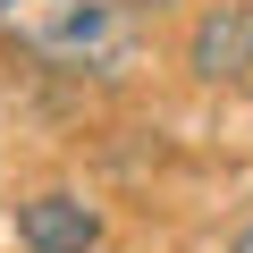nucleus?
Here are the masks:
<instances>
[{
    "mask_svg": "<svg viewBox=\"0 0 253 253\" xmlns=\"http://www.w3.org/2000/svg\"><path fill=\"white\" fill-rule=\"evenodd\" d=\"M0 34L59 76H126L135 68L126 0H0Z\"/></svg>",
    "mask_w": 253,
    "mask_h": 253,
    "instance_id": "nucleus-1",
    "label": "nucleus"
},
{
    "mask_svg": "<svg viewBox=\"0 0 253 253\" xmlns=\"http://www.w3.org/2000/svg\"><path fill=\"white\" fill-rule=\"evenodd\" d=\"M186 68H194L203 84H236V76L253 68V9H245V0H219V9L194 17V34H186Z\"/></svg>",
    "mask_w": 253,
    "mask_h": 253,
    "instance_id": "nucleus-2",
    "label": "nucleus"
},
{
    "mask_svg": "<svg viewBox=\"0 0 253 253\" xmlns=\"http://www.w3.org/2000/svg\"><path fill=\"white\" fill-rule=\"evenodd\" d=\"M17 245L26 253H93L101 211L84 194H34V203H17Z\"/></svg>",
    "mask_w": 253,
    "mask_h": 253,
    "instance_id": "nucleus-3",
    "label": "nucleus"
},
{
    "mask_svg": "<svg viewBox=\"0 0 253 253\" xmlns=\"http://www.w3.org/2000/svg\"><path fill=\"white\" fill-rule=\"evenodd\" d=\"M228 253H253V228H236V245H228Z\"/></svg>",
    "mask_w": 253,
    "mask_h": 253,
    "instance_id": "nucleus-4",
    "label": "nucleus"
}]
</instances>
